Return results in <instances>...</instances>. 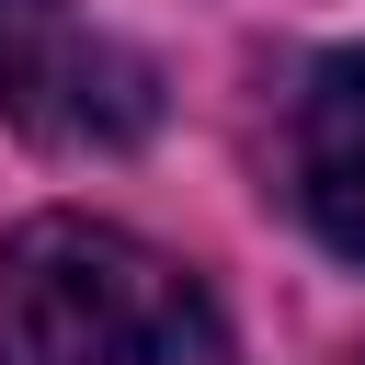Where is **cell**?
<instances>
[{"label": "cell", "instance_id": "6da1fadb", "mask_svg": "<svg viewBox=\"0 0 365 365\" xmlns=\"http://www.w3.org/2000/svg\"><path fill=\"white\" fill-rule=\"evenodd\" d=\"M0 365H228V319L137 228L34 217L0 251Z\"/></svg>", "mask_w": 365, "mask_h": 365}, {"label": "cell", "instance_id": "7a4b0ae2", "mask_svg": "<svg viewBox=\"0 0 365 365\" xmlns=\"http://www.w3.org/2000/svg\"><path fill=\"white\" fill-rule=\"evenodd\" d=\"M285 171H297V205L308 228L365 262V46L319 57L308 91H297V137H285Z\"/></svg>", "mask_w": 365, "mask_h": 365}, {"label": "cell", "instance_id": "3957f363", "mask_svg": "<svg viewBox=\"0 0 365 365\" xmlns=\"http://www.w3.org/2000/svg\"><path fill=\"white\" fill-rule=\"evenodd\" d=\"M148 114H160V91H148V57H125V46H103V34H80L68 46V68L46 80V103L23 114L46 148H125V137H148Z\"/></svg>", "mask_w": 365, "mask_h": 365}, {"label": "cell", "instance_id": "277c9868", "mask_svg": "<svg viewBox=\"0 0 365 365\" xmlns=\"http://www.w3.org/2000/svg\"><path fill=\"white\" fill-rule=\"evenodd\" d=\"M68 11L57 0H0V114H34L46 103V80L68 68Z\"/></svg>", "mask_w": 365, "mask_h": 365}]
</instances>
